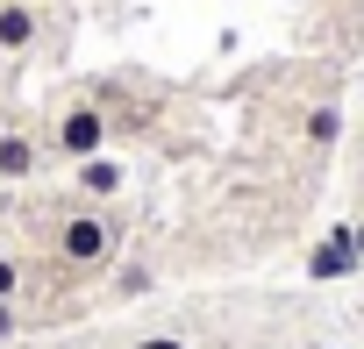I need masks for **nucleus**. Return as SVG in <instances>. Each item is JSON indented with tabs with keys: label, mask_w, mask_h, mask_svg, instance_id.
<instances>
[{
	"label": "nucleus",
	"mask_w": 364,
	"mask_h": 349,
	"mask_svg": "<svg viewBox=\"0 0 364 349\" xmlns=\"http://www.w3.org/2000/svg\"><path fill=\"white\" fill-rule=\"evenodd\" d=\"M157 278H150V264H122V278H114V292L122 299H136V292H150Z\"/></svg>",
	"instance_id": "nucleus-8"
},
{
	"label": "nucleus",
	"mask_w": 364,
	"mask_h": 349,
	"mask_svg": "<svg viewBox=\"0 0 364 349\" xmlns=\"http://www.w3.org/2000/svg\"><path fill=\"white\" fill-rule=\"evenodd\" d=\"M357 271H364L357 236H350V221H336V228L307 250V278H314V285H336V278H357Z\"/></svg>",
	"instance_id": "nucleus-3"
},
{
	"label": "nucleus",
	"mask_w": 364,
	"mask_h": 349,
	"mask_svg": "<svg viewBox=\"0 0 364 349\" xmlns=\"http://www.w3.org/2000/svg\"><path fill=\"white\" fill-rule=\"evenodd\" d=\"M8 335H22V314H15V299H0V342Z\"/></svg>",
	"instance_id": "nucleus-11"
},
{
	"label": "nucleus",
	"mask_w": 364,
	"mask_h": 349,
	"mask_svg": "<svg viewBox=\"0 0 364 349\" xmlns=\"http://www.w3.org/2000/svg\"><path fill=\"white\" fill-rule=\"evenodd\" d=\"M72 179H79V193H86V207H93V200H114V193H122V179H129V171H122V164L100 150V157L72 164Z\"/></svg>",
	"instance_id": "nucleus-6"
},
{
	"label": "nucleus",
	"mask_w": 364,
	"mask_h": 349,
	"mask_svg": "<svg viewBox=\"0 0 364 349\" xmlns=\"http://www.w3.org/2000/svg\"><path fill=\"white\" fill-rule=\"evenodd\" d=\"M43 43V8L29 0H0V57H22Z\"/></svg>",
	"instance_id": "nucleus-4"
},
{
	"label": "nucleus",
	"mask_w": 364,
	"mask_h": 349,
	"mask_svg": "<svg viewBox=\"0 0 364 349\" xmlns=\"http://www.w3.org/2000/svg\"><path fill=\"white\" fill-rule=\"evenodd\" d=\"M50 250H58V264H65L72 278H93V271L114 264V221H107L100 207H72V214H58Z\"/></svg>",
	"instance_id": "nucleus-1"
},
{
	"label": "nucleus",
	"mask_w": 364,
	"mask_h": 349,
	"mask_svg": "<svg viewBox=\"0 0 364 349\" xmlns=\"http://www.w3.org/2000/svg\"><path fill=\"white\" fill-rule=\"evenodd\" d=\"M15 292H22V264H15V257H0V299H15Z\"/></svg>",
	"instance_id": "nucleus-9"
},
{
	"label": "nucleus",
	"mask_w": 364,
	"mask_h": 349,
	"mask_svg": "<svg viewBox=\"0 0 364 349\" xmlns=\"http://www.w3.org/2000/svg\"><path fill=\"white\" fill-rule=\"evenodd\" d=\"M29 8H43V0H29Z\"/></svg>",
	"instance_id": "nucleus-13"
},
{
	"label": "nucleus",
	"mask_w": 364,
	"mask_h": 349,
	"mask_svg": "<svg viewBox=\"0 0 364 349\" xmlns=\"http://www.w3.org/2000/svg\"><path fill=\"white\" fill-rule=\"evenodd\" d=\"M336 135H343V114H336L328 100L300 114V143H307V150H336Z\"/></svg>",
	"instance_id": "nucleus-7"
},
{
	"label": "nucleus",
	"mask_w": 364,
	"mask_h": 349,
	"mask_svg": "<svg viewBox=\"0 0 364 349\" xmlns=\"http://www.w3.org/2000/svg\"><path fill=\"white\" fill-rule=\"evenodd\" d=\"M36 164H43V150H36L29 128H0V179H8V186H29Z\"/></svg>",
	"instance_id": "nucleus-5"
},
{
	"label": "nucleus",
	"mask_w": 364,
	"mask_h": 349,
	"mask_svg": "<svg viewBox=\"0 0 364 349\" xmlns=\"http://www.w3.org/2000/svg\"><path fill=\"white\" fill-rule=\"evenodd\" d=\"M107 135H114V121H107V107H100L93 93L65 100V107H58V121H50V150H58V157H72V164L100 157V150H107Z\"/></svg>",
	"instance_id": "nucleus-2"
},
{
	"label": "nucleus",
	"mask_w": 364,
	"mask_h": 349,
	"mask_svg": "<svg viewBox=\"0 0 364 349\" xmlns=\"http://www.w3.org/2000/svg\"><path fill=\"white\" fill-rule=\"evenodd\" d=\"M129 349H193V342H186V335H136Z\"/></svg>",
	"instance_id": "nucleus-10"
},
{
	"label": "nucleus",
	"mask_w": 364,
	"mask_h": 349,
	"mask_svg": "<svg viewBox=\"0 0 364 349\" xmlns=\"http://www.w3.org/2000/svg\"><path fill=\"white\" fill-rule=\"evenodd\" d=\"M350 236H357V257H364V214H350Z\"/></svg>",
	"instance_id": "nucleus-12"
}]
</instances>
